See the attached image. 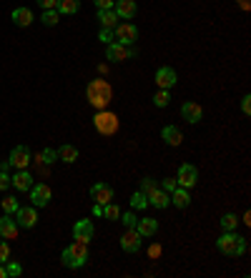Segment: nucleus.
Returning a JSON list of instances; mask_svg holds the SVG:
<instances>
[{
  "mask_svg": "<svg viewBox=\"0 0 251 278\" xmlns=\"http://www.w3.org/2000/svg\"><path fill=\"white\" fill-rule=\"evenodd\" d=\"M121 223H123L126 228H136L138 218H136V213H121Z\"/></svg>",
  "mask_w": 251,
  "mask_h": 278,
  "instance_id": "72a5a7b5",
  "label": "nucleus"
},
{
  "mask_svg": "<svg viewBox=\"0 0 251 278\" xmlns=\"http://www.w3.org/2000/svg\"><path fill=\"white\" fill-rule=\"evenodd\" d=\"M41 158H43V163H56V158H58V153H56L53 148H46Z\"/></svg>",
  "mask_w": 251,
  "mask_h": 278,
  "instance_id": "58836bf2",
  "label": "nucleus"
},
{
  "mask_svg": "<svg viewBox=\"0 0 251 278\" xmlns=\"http://www.w3.org/2000/svg\"><path fill=\"white\" fill-rule=\"evenodd\" d=\"M11 258V246L6 240H0V263H6Z\"/></svg>",
  "mask_w": 251,
  "mask_h": 278,
  "instance_id": "4c0bfd02",
  "label": "nucleus"
},
{
  "mask_svg": "<svg viewBox=\"0 0 251 278\" xmlns=\"http://www.w3.org/2000/svg\"><path fill=\"white\" fill-rule=\"evenodd\" d=\"M18 208H21V206H18V200H16L13 196H8V198H3V210H6V213H11V216H13V213H16Z\"/></svg>",
  "mask_w": 251,
  "mask_h": 278,
  "instance_id": "473e14b6",
  "label": "nucleus"
},
{
  "mask_svg": "<svg viewBox=\"0 0 251 278\" xmlns=\"http://www.w3.org/2000/svg\"><path fill=\"white\" fill-rule=\"evenodd\" d=\"M176 80H178V76H176V70H173V68L163 66V68H158V70H156V83H158V88H161V90H171V88L176 86Z\"/></svg>",
  "mask_w": 251,
  "mask_h": 278,
  "instance_id": "9d476101",
  "label": "nucleus"
},
{
  "mask_svg": "<svg viewBox=\"0 0 251 278\" xmlns=\"http://www.w3.org/2000/svg\"><path fill=\"white\" fill-rule=\"evenodd\" d=\"M51 188L46 186V183H36V186H31V200H33V206L36 208H43V206H48L51 203Z\"/></svg>",
  "mask_w": 251,
  "mask_h": 278,
  "instance_id": "1a4fd4ad",
  "label": "nucleus"
},
{
  "mask_svg": "<svg viewBox=\"0 0 251 278\" xmlns=\"http://www.w3.org/2000/svg\"><path fill=\"white\" fill-rule=\"evenodd\" d=\"M93 233H96V230H93V223H91V220H86V218H83V220H76V226H73V238H76V240L91 243V240H93Z\"/></svg>",
  "mask_w": 251,
  "mask_h": 278,
  "instance_id": "4468645a",
  "label": "nucleus"
},
{
  "mask_svg": "<svg viewBox=\"0 0 251 278\" xmlns=\"http://www.w3.org/2000/svg\"><path fill=\"white\" fill-rule=\"evenodd\" d=\"M16 236H18V223H16V218H13L11 213H6L3 218H0V238L11 240V238H16Z\"/></svg>",
  "mask_w": 251,
  "mask_h": 278,
  "instance_id": "dca6fc26",
  "label": "nucleus"
},
{
  "mask_svg": "<svg viewBox=\"0 0 251 278\" xmlns=\"http://www.w3.org/2000/svg\"><path fill=\"white\" fill-rule=\"evenodd\" d=\"M8 163H11L13 168H18V170L28 168V166H31V150H28L26 146H16V148L11 150V158H8Z\"/></svg>",
  "mask_w": 251,
  "mask_h": 278,
  "instance_id": "0eeeda50",
  "label": "nucleus"
},
{
  "mask_svg": "<svg viewBox=\"0 0 251 278\" xmlns=\"http://www.w3.org/2000/svg\"><path fill=\"white\" fill-rule=\"evenodd\" d=\"M153 188H158V183H156L153 178H143V180H141V190H143V193H151Z\"/></svg>",
  "mask_w": 251,
  "mask_h": 278,
  "instance_id": "e433bc0d",
  "label": "nucleus"
},
{
  "mask_svg": "<svg viewBox=\"0 0 251 278\" xmlns=\"http://www.w3.org/2000/svg\"><path fill=\"white\" fill-rule=\"evenodd\" d=\"M98 20H101V26H103V28H116L118 16H116V10H113V8H108V10H98Z\"/></svg>",
  "mask_w": 251,
  "mask_h": 278,
  "instance_id": "a878e982",
  "label": "nucleus"
},
{
  "mask_svg": "<svg viewBox=\"0 0 251 278\" xmlns=\"http://www.w3.org/2000/svg\"><path fill=\"white\" fill-rule=\"evenodd\" d=\"M161 138H163L168 146H181V140H183V136H181V130H178L176 126H166V128L161 130Z\"/></svg>",
  "mask_w": 251,
  "mask_h": 278,
  "instance_id": "4be33fe9",
  "label": "nucleus"
},
{
  "mask_svg": "<svg viewBox=\"0 0 251 278\" xmlns=\"http://www.w3.org/2000/svg\"><path fill=\"white\" fill-rule=\"evenodd\" d=\"M0 278H8V276H6V266H3V263H0Z\"/></svg>",
  "mask_w": 251,
  "mask_h": 278,
  "instance_id": "49530a36",
  "label": "nucleus"
},
{
  "mask_svg": "<svg viewBox=\"0 0 251 278\" xmlns=\"http://www.w3.org/2000/svg\"><path fill=\"white\" fill-rule=\"evenodd\" d=\"M216 246H218V250H221L223 256H241V253L246 250V238L238 236L236 230H226V233L216 240Z\"/></svg>",
  "mask_w": 251,
  "mask_h": 278,
  "instance_id": "f03ea898",
  "label": "nucleus"
},
{
  "mask_svg": "<svg viewBox=\"0 0 251 278\" xmlns=\"http://www.w3.org/2000/svg\"><path fill=\"white\" fill-rule=\"evenodd\" d=\"M133 56H136V50H133L131 46H121V43H108V48H106V58H108V60H113V63L128 60V58H133Z\"/></svg>",
  "mask_w": 251,
  "mask_h": 278,
  "instance_id": "39448f33",
  "label": "nucleus"
},
{
  "mask_svg": "<svg viewBox=\"0 0 251 278\" xmlns=\"http://www.w3.org/2000/svg\"><path fill=\"white\" fill-rule=\"evenodd\" d=\"M136 230L141 233V238H151V236H156V230H158V220H156V218H141V220L136 223Z\"/></svg>",
  "mask_w": 251,
  "mask_h": 278,
  "instance_id": "aec40b11",
  "label": "nucleus"
},
{
  "mask_svg": "<svg viewBox=\"0 0 251 278\" xmlns=\"http://www.w3.org/2000/svg\"><path fill=\"white\" fill-rule=\"evenodd\" d=\"M93 126H96V130L101 136H113L118 130V118H116V113H111V110L103 108V110H98L93 116Z\"/></svg>",
  "mask_w": 251,
  "mask_h": 278,
  "instance_id": "7ed1b4c3",
  "label": "nucleus"
},
{
  "mask_svg": "<svg viewBox=\"0 0 251 278\" xmlns=\"http://www.w3.org/2000/svg\"><path fill=\"white\" fill-rule=\"evenodd\" d=\"M98 38H101V40H103L106 46H108V43H113V38H116V36H113V28H101Z\"/></svg>",
  "mask_w": 251,
  "mask_h": 278,
  "instance_id": "f704fd0d",
  "label": "nucleus"
},
{
  "mask_svg": "<svg viewBox=\"0 0 251 278\" xmlns=\"http://www.w3.org/2000/svg\"><path fill=\"white\" fill-rule=\"evenodd\" d=\"M168 100H171L168 90H158V93L153 96V106H156V108H166V106H168Z\"/></svg>",
  "mask_w": 251,
  "mask_h": 278,
  "instance_id": "c756f323",
  "label": "nucleus"
},
{
  "mask_svg": "<svg viewBox=\"0 0 251 278\" xmlns=\"http://www.w3.org/2000/svg\"><path fill=\"white\" fill-rule=\"evenodd\" d=\"M236 223H238V218H236L233 213H226V216L221 218V228H223V230H236Z\"/></svg>",
  "mask_w": 251,
  "mask_h": 278,
  "instance_id": "7c9ffc66",
  "label": "nucleus"
},
{
  "mask_svg": "<svg viewBox=\"0 0 251 278\" xmlns=\"http://www.w3.org/2000/svg\"><path fill=\"white\" fill-rule=\"evenodd\" d=\"M68 253H71V258H73V268H81V266L88 263V243L73 240V243L68 246Z\"/></svg>",
  "mask_w": 251,
  "mask_h": 278,
  "instance_id": "423d86ee",
  "label": "nucleus"
},
{
  "mask_svg": "<svg viewBox=\"0 0 251 278\" xmlns=\"http://www.w3.org/2000/svg\"><path fill=\"white\" fill-rule=\"evenodd\" d=\"M131 208H133V210H143V208H148V198H146L143 190H136V193L131 196Z\"/></svg>",
  "mask_w": 251,
  "mask_h": 278,
  "instance_id": "bb28decb",
  "label": "nucleus"
},
{
  "mask_svg": "<svg viewBox=\"0 0 251 278\" xmlns=\"http://www.w3.org/2000/svg\"><path fill=\"white\" fill-rule=\"evenodd\" d=\"M141 233L136 230V228H128L123 236H121V248L126 250V253H136L138 248H141Z\"/></svg>",
  "mask_w": 251,
  "mask_h": 278,
  "instance_id": "f8f14e48",
  "label": "nucleus"
},
{
  "mask_svg": "<svg viewBox=\"0 0 251 278\" xmlns=\"http://www.w3.org/2000/svg\"><path fill=\"white\" fill-rule=\"evenodd\" d=\"M91 198H93L98 206H106V203L113 200V188H111L108 183H96V186L91 188Z\"/></svg>",
  "mask_w": 251,
  "mask_h": 278,
  "instance_id": "ddd939ff",
  "label": "nucleus"
},
{
  "mask_svg": "<svg viewBox=\"0 0 251 278\" xmlns=\"http://www.w3.org/2000/svg\"><path fill=\"white\" fill-rule=\"evenodd\" d=\"M86 96H88V103H91L96 110L108 108V103L113 100V90H111V86H108L103 78L91 80V83H88V88H86Z\"/></svg>",
  "mask_w": 251,
  "mask_h": 278,
  "instance_id": "f257e3e1",
  "label": "nucleus"
},
{
  "mask_svg": "<svg viewBox=\"0 0 251 278\" xmlns=\"http://www.w3.org/2000/svg\"><path fill=\"white\" fill-rule=\"evenodd\" d=\"M161 188H163L166 193H171V190L178 188V180H173V178H163V180H161Z\"/></svg>",
  "mask_w": 251,
  "mask_h": 278,
  "instance_id": "c9c22d12",
  "label": "nucleus"
},
{
  "mask_svg": "<svg viewBox=\"0 0 251 278\" xmlns=\"http://www.w3.org/2000/svg\"><path fill=\"white\" fill-rule=\"evenodd\" d=\"M56 8H58V13L73 16V13H78V8H81V0H56Z\"/></svg>",
  "mask_w": 251,
  "mask_h": 278,
  "instance_id": "393cba45",
  "label": "nucleus"
},
{
  "mask_svg": "<svg viewBox=\"0 0 251 278\" xmlns=\"http://www.w3.org/2000/svg\"><path fill=\"white\" fill-rule=\"evenodd\" d=\"M3 266H6V276H8V278H18V276L23 273L21 263H16V260H6Z\"/></svg>",
  "mask_w": 251,
  "mask_h": 278,
  "instance_id": "c85d7f7f",
  "label": "nucleus"
},
{
  "mask_svg": "<svg viewBox=\"0 0 251 278\" xmlns=\"http://www.w3.org/2000/svg\"><path fill=\"white\" fill-rule=\"evenodd\" d=\"M58 160H63V163H76L78 160V148L76 146H61L58 148Z\"/></svg>",
  "mask_w": 251,
  "mask_h": 278,
  "instance_id": "b1692460",
  "label": "nucleus"
},
{
  "mask_svg": "<svg viewBox=\"0 0 251 278\" xmlns=\"http://www.w3.org/2000/svg\"><path fill=\"white\" fill-rule=\"evenodd\" d=\"M146 198H148V206H153V208H168L171 206V198L163 188H153L151 193H146Z\"/></svg>",
  "mask_w": 251,
  "mask_h": 278,
  "instance_id": "f3484780",
  "label": "nucleus"
},
{
  "mask_svg": "<svg viewBox=\"0 0 251 278\" xmlns=\"http://www.w3.org/2000/svg\"><path fill=\"white\" fill-rule=\"evenodd\" d=\"M196 180H198V170H196V166L183 163V166L178 168V186L188 190V188H193V186H196Z\"/></svg>",
  "mask_w": 251,
  "mask_h": 278,
  "instance_id": "6e6552de",
  "label": "nucleus"
},
{
  "mask_svg": "<svg viewBox=\"0 0 251 278\" xmlns=\"http://www.w3.org/2000/svg\"><path fill=\"white\" fill-rule=\"evenodd\" d=\"M16 223L18 228H33L38 223V213H36V206H28V208H18L16 210Z\"/></svg>",
  "mask_w": 251,
  "mask_h": 278,
  "instance_id": "9b49d317",
  "label": "nucleus"
},
{
  "mask_svg": "<svg viewBox=\"0 0 251 278\" xmlns=\"http://www.w3.org/2000/svg\"><path fill=\"white\" fill-rule=\"evenodd\" d=\"M168 198H171V203H173L176 208H188V203H191L188 190H186V188H181V186H178L176 190H171V196H168Z\"/></svg>",
  "mask_w": 251,
  "mask_h": 278,
  "instance_id": "5701e85b",
  "label": "nucleus"
},
{
  "mask_svg": "<svg viewBox=\"0 0 251 278\" xmlns=\"http://www.w3.org/2000/svg\"><path fill=\"white\" fill-rule=\"evenodd\" d=\"M181 116H183V120H186V123H198V120L203 118V110H201V106H198V103H183Z\"/></svg>",
  "mask_w": 251,
  "mask_h": 278,
  "instance_id": "6ab92c4d",
  "label": "nucleus"
},
{
  "mask_svg": "<svg viewBox=\"0 0 251 278\" xmlns=\"http://www.w3.org/2000/svg\"><path fill=\"white\" fill-rule=\"evenodd\" d=\"M103 216H106V218H111V220H118V218H121V208L111 200V203H106V206H103Z\"/></svg>",
  "mask_w": 251,
  "mask_h": 278,
  "instance_id": "cd10ccee",
  "label": "nucleus"
},
{
  "mask_svg": "<svg viewBox=\"0 0 251 278\" xmlns=\"http://www.w3.org/2000/svg\"><path fill=\"white\" fill-rule=\"evenodd\" d=\"M113 36H116V43H121V46H133L138 40V30L131 23H118L113 28Z\"/></svg>",
  "mask_w": 251,
  "mask_h": 278,
  "instance_id": "20e7f679",
  "label": "nucleus"
},
{
  "mask_svg": "<svg viewBox=\"0 0 251 278\" xmlns=\"http://www.w3.org/2000/svg\"><path fill=\"white\" fill-rule=\"evenodd\" d=\"M41 20H43V23H46V26H48V28H53V26H56V23H58V10H56V8H53V10H46V13H43V18H41Z\"/></svg>",
  "mask_w": 251,
  "mask_h": 278,
  "instance_id": "2f4dec72",
  "label": "nucleus"
},
{
  "mask_svg": "<svg viewBox=\"0 0 251 278\" xmlns=\"http://www.w3.org/2000/svg\"><path fill=\"white\" fill-rule=\"evenodd\" d=\"M113 3H116V0H93V6L98 10H108V8H113Z\"/></svg>",
  "mask_w": 251,
  "mask_h": 278,
  "instance_id": "ea45409f",
  "label": "nucleus"
},
{
  "mask_svg": "<svg viewBox=\"0 0 251 278\" xmlns=\"http://www.w3.org/2000/svg\"><path fill=\"white\" fill-rule=\"evenodd\" d=\"M11 186L16 188V190H31V186H33V176L23 168V170H16V176L11 178Z\"/></svg>",
  "mask_w": 251,
  "mask_h": 278,
  "instance_id": "a211bd4d",
  "label": "nucleus"
},
{
  "mask_svg": "<svg viewBox=\"0 0 251 278\" xmlns=\"http://www.w3.org/2000/svg\"><path fill=\"white\" fill-rule=\"evenodd\" d=\"M113 10H116V16L118 18H123V20H131L133 16H136V0H116L113 3Z\"/></svg>",
  "mask_w": 251,
  "mask_h": 278,
  "instance_id": "2eb2a0df",
  "label": "nucleus"
},
{
  "mask_svg": "<svg viewBox=\"0 0 251 278\" xmlns=\"http://www.w3.org/2000/svg\"><path fill=\"white\" fill-rule=\"evenodd\" d=\"M11 18H13V23H16L18 28H28V26L33 23V13H31V8H16Z\"/></svg>",
  "mask_w": 251,
  "mask_h": 278,
  "instance_id": "412c9836",
  "label": "nucleus"
},
{
  "mask_svg": "<svg viewBox=\"0 0 251 278\" xmlns=\"http://www.w3.org/2000/svg\"><path fill=\"white\" fill-rule=\"evenodd\" d=\"M93 216H103V206H98V203H93Z\"/></svg>",
  "mask_w": 251,
  "mask_h": 278,
  "instance_id": "a18cd8bd",
  "label": "nucleus"
},
{
  "mask_svg": "<svg viewBox=\"0 0 251 278\" xmlns=\"http://www.w3.org/2000/svg\"><path fill=\"white\" fill-rule=\"evenodd\" d=\"M11 188V176L0 170V190H8Z\"/></svg>",
  "mask_w": 251,
  "mask_h": 278,
  "instance_id": "a19ab883",
  "label": "nucleus"
},
{
  "mask_svg": "<svg viewBox=\"0 0 251 278\" xmlns=\"http://www.w3.org/2000/svg\"><path fill=\"white\" fill-rule=\"evenodd\" d=\"M241 110L248 116L251 113V96H243V100H241Z\"/></svg>",
  "mask_w": 251,
  "mask_h": 278,
  "instance_id": "37998d69",
  "label": "nucleus"
},
{
  "mask_svg": "<svg viewBox=\"0 0 251 278\" xmlns=\"http://www.w3.org/2000/svg\"><path fill=\"white\" fill-rule=\"evenodd\" d=\"M148 256H151V258H158V256H161V246H158V243H153V246L148 248Z\"/></svg>",
  "mask_w": 251,
  "mask_h": 278,
  "instance_id": "c03bdc74",
  "label": "nucleus"
},
{
  "mask_svg": "<svg viewBox=\"0 0 251 278\" xmlns=\"http://www.w3.org/2000/svg\"><path fill=\"white\" fill-rule=\"evenodd\" d=\"M36 3H38L43 10H53V8H56V0H36Z\"/></svg>",
  "mask_w": 251,
  "mask_h": 278,
  "instance_id": "79ce46f5",
  "label": "nucleus"
}]
</instances>
